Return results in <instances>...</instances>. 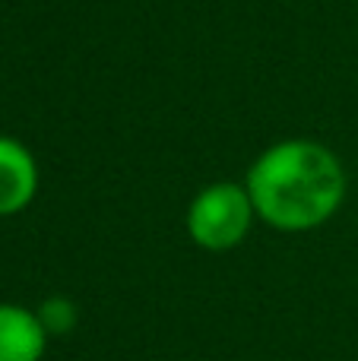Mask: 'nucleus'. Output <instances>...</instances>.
I'll return each instance as SVG.
<instances>
[{"label": "nucleus", "mask_w": 358, "mask_h": 361, "mask_svg": "<svg viewBox=\"0 0 358 361\" xmlns=\"http://www.w3.org/2000/svg\"><path fill=\"white\" fill-rule=\"evenodd\" d=\"M48 339L38 311L0 301V361H42Z\"/></svg>", "instance_id": "20e7f679"}, {"label": "nucleus", "mask_w": 358, "mask_h": 361, "mask_svg": "<svg viewBox=\"0 0 358 361\" xmlns=\"http://www.w3.org/2000/svg\"><path fill=\"white\" fill-rule=\"evenodd\" d=\"M245 187L254 209L279 231L323 225L346 197V171L333 149L314 140H283L257 156Z\"/></svg>", "instance_id": "f257e3e1"}, {"label": "nucleus", "mask_w": 358, "mask_h": 361, "mask_svg": "<svg viewBox=\"0 0 358 361\" xmlns=\"http://www.w3.org/2000/svg\"><path fill=\"white\" fill-rule=\"evenodd\" d=\"M257 209L245 184L216 180L187 206V235L203 250H232L247 238Z\"/></svg>", "instance_id": "f03ea898"}, {"label": "nucleus", "mask_w": 358, "mask_h": 361, "mask_svg": "<svg viewBox=\"0 0 358 361\" xmlns=\"http://www.w3.org/2000/svg\"><path fill=\"white\" fill-rule=\"evenodd\" d=\"M38 193V162L25 143L0 137V216H16Z\"/></svg>", "instance_id": "7ed1b4c3"}, {"label": "nucleus", "mask_w": 358, "mask_h": 361, "mask_svg": "<svg viewBox=\"0 0 358 361\" xmlns=\"http://www.w3.org/2000/svg\"><path fill=\"white\" fill-rule=\"evenodd\" d=\"M38 317H42L48 336H57V333H67L70 326H73L76 311H73V305H70L67 298H48L42 305V311H38Z\"/></svg>", "instance_id": "39448f33"}]
</instances>
